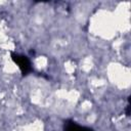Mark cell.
Instances as JSON below:
<instances>
[{
  "instance_id": "obj_1",
  "label": "cell",
  "mask_w": 131,
  "mask_h": 131,
  "mask_svg": "<svg viewBox=\"0 0 131 131\" xmlns=\"http://www.w3.org/2000/svg\"><path fill=\"white\" fill-rule=\"evenodd\" d=\"M10 56H11L12 61L18 67L19 71L21 72V74L24 76L29 75L33 71V67H32L31 60L26 55L19 54V53H15V52H11Z\"/></svg>"
},
{
  "instance_id": "obj_2",
  "label": "cell",
  "mask_w": 131,
  "mask_h": 131,
  "mask_svg": "<svg viewBox=\"0 0 131 131\" xmlns=\"http://www.w3.org/2000/svg\"><path fill=\"white\" fill-rule=\"evenodd\" d=\"M63 131H94L90 127L79 125L73 120H67L63 124Z\"/></svg>"
}]
</instances>
